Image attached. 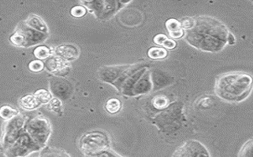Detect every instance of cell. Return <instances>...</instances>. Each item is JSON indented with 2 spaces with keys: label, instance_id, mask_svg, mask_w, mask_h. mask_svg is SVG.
<instances>
[{
  "label": "cell",
  "instance_id": "6da1fadb",
  "mask_svg": "<svg viewBox=\"0 0 253 157\" xmlns=\"http://www.w3.org/2000/svg\"><path fill=\"white\" fill-rule=\"evenodd\" d=\"M230 34L226 26L216 18L199 17L195 18L194 26L188 30L185 39L201 51L217 52L228 43Z\"/></svg>",
  "mask_w": 253,
  "mask_h": 157
},
{
  "label": "cell",
  "instance_id": "7a4b0ae2",
  "mask_svg": "<svg viewBox=\"0 0 253 157\" xmlns=\"http://www.w3.org/2000/svg\"><path fill=\"white\" fill-rule=\"evenodd\" d=\"M253 78L246 72H227L220 75L214 84V92L227 102H240L250 96Z\"/></svg>",
  "mask_w": 253,
  "mask_h": 157
},
{
  "label": "cell",
  "instance_id": "3957f363",
  "mask_svg": "<svg viewBox=\"0 0 253 157\" xmlns=\"http://www.w3.org/2000/svg\"><path fill=\"white\" fill-rule=\"evenodd\" d=\"M49 34L40 32L26 26L24 22L18 24L14 34L10 37V43L16 47L29 48L35 45L44 43Z\"/></svg>",
  "mask_w": 253,
  "mask_h": 157
},
{
  "label": "cell",
  "instance_id": "277c9868",
  "mask_svg": "<svg viewBox=\"0 0 253 157\" xmlns=\"http://www.w3.org/2000/svg\"><path fill=\"white\" fill-rule=\"evenodd\" d=\"M24 128L41 150L46 146L51 133V124L46 117L39 116L27 120Z\"/></svg>",
  "mask_w": 253,
  "mask_h": 157
},
{
  "label": "cell",
  "instance_id": "5b68a950",
  "mask_svg": "<svg viewBox=\"0 0 253 157\" xmlns=\"http://www.w3.org/2000/svg\"><path fill=\"white\" fill-rule=\"evenodd\" d=\"M109 138L101 131H92L80 139V150L84 156H92L110 149Z\"/></svg>",
  "mask_w": 253,
  "mask_h": 157
},
{
  "label": "cell",
  "instance_id": "8992f818",
  "mask_svg": "<svg viewBox=\"0 0 253 157\" xmlns=\"http://www.w3.org/2000/svg\"><path fill=\"white\" fill-rule=\"evenodd\" d=\"M27 120L23 115L18 114L17 117L4 123L2 133L0 139V150L2 153L6 151L12 144L15 142L20 133L24 129Z\"/></svg>",
  "mask_w": 253,
  "mask_h": 157
},
{
  "label": "cell",
  "instance_id": "52a82bcc",
  "mask_svg": "<svg viewBox=\"0 0 253 157\" xmlns=\"http://www.w3.org/2000/svg\"><path fill=\"white\" fill-rule=\"evenodd\" d=\"M39 150H41V148L37 146L24 128L15 142L4 152L3 154L6 157H25Z\"/></svg>",
  "mask_w": 253,
  "mask_h": 157
},
{
  "label": "cell",
  "instance_id": "ba28073f",
  "mask_svg": "<svg viewBox=\"0 0 253 157\" xmlns=\"http://www.w3.org/2000/svg\"><path fill=\"white\" fill-rule=\"evenodd\" d=\"M81 3L84 5V7L89 9L91 11L93 12L92 14L96 16L99 19L105 20L111 18L115 12L120 9V5L122 2H116V1H91V2H80Z\"/></svg>",
  "mask_w": 253,
  "mask_h": 157
},
{
  "label": "cell",
  "instance_id": "9c48e42d",
  "mask_svg": "<svg viewBox=\"0 0 253 157\" xmlns=\"http://www.w3.org/2000/svg\"><path fill=\"white\" fill-rule=\"evenodd\" d=\"M171 157H211L209 150L197 140H189L177 148Z\"/></svg>",
  "mask_w": 253,
  "mask_h": 157
},
{
  "label": "cell",
  "instance_id": "30bf717a",
  "mask_svg": "<svg viewBox=\"0 0 253 157\" xmlns=\"http://www.w3.org/2000/svg\"><path fill=\"white\" fill-rule=\"evenodd\" d=\"M49 87L51 90V94H54L55 97L61 101H64L70 98L73 94V86L70 82L59 76H52L50 78Z\"/></svg>",
  "mask_w": 253,
  "mask_h": 157
},
{
  "label": "cell",
  "instance_id": "8fae6325",
  "mask_svg": "<svg viewBox=\"0 0 253 157\" xmlns=\"http://www.w3.org/2000/svg\"><path fill=\"white\" fill-rule=\"evenodd\" d=\"M45 67L49 72H51L55 76L63 77L68 75L71 70L70 63L63 60L59 56L52 55L47 59L44 64Z\"/></svg>",
  "mask_w": 253,
  "mask_h": 157
},
{
  "label": "cell",
  "instance_id": "7c38bea8",
  "mask_svg": "<svg viewBox=\"0 0 253 157\" xmlns=\"http://www.w3.org/2000/svg\"><path fill=\"white\" fill-rule=\"evenodd\" d=\"M128 66V64L103 67L99 71V79L106 83L112 84L119 79Z\"/></svg>",
  "mask_w": 253,
  "mask_h": 157
},
{
  "label": "cell",
  "instance_id": "4fadbf2b",
  "mask_svg": "<svg viewBox=\"0 0 253 157\" xmlns=\"http://www.w3.org/2000/svg\"><path fill=\"white\" fill-rule=\"evenodd\" d=\"M55 55L63 60L70 63L76 60L80 56V50L74 44H62L55 50Z\"/></svg>",
  "mask_w": 253,
  "mask_h": 157
},
{
  "label": "cell",
  "instance_id": "5bb4252c",
  "mask_svg": "<svg viewBox=\"0 0 253 157\" xmlns=\"http://www.w3.org/2000/svg\"><path fill=\"white\" fill-rule=\"evenodd\" d=\"M152 83L150 80V74L149 71L147 70L135 84L134 88L132 89V96L148 93L152 90Z\"/></svg>",
  "mask_w": 253,
  "mask_h": 157
},
{
  "label": "cell",
  "instance_id": "9a60e30c",
  "mask_svg": "<svg viewBox=\"0 0 253 157\" xmlns=\"http://www.w3.org/2000/svg\"><path fill=\"white\" fill-rule=\"evenodd\" d=\"M26 26L31 28L36 31L44 33V34H49V28L47 24L45 23L41 17L35 15V14H30L28 17L26 21H24Z\"/></svg>",
  "mask_w": 253,
  "mask_h": 157
},
{
  "label": "cell",
  "instance_id": "2e32d148",
  "mask_svg": "<svg viewBox=\"0 0 253 157\" xmlns=\"http://www.w3.org/2000/svg\"><path fill=\"white\" fill-rule=\"evenodd\" d=\"M18 103H19L20 106L26 110H33V109L39 108L41 105V103L38 101L34 94H27L24 96L22 98L19 99Z\"/></svg>",
  "mask_w": 253,
  "mask_h": 157
},
{
  "label": "cell",
  "instance_id": "e0dca14e",
  "mask_svg": "<svg viewBox=\"0 0 253 157\" xmlns=\"http://www.w3.org/2000/svg\"><path fill=\"white\" fill-rule=\"evenodd\" d=\"M19 114L18 109H14L10 105H2L0 108V118L5 121H10Z\"/></svg>",
  "mask_w": 253,
  "mask_h": 157
},
{
  "label": "cell",
  "instance_id": "ac0fdd59",
  "mask_svg": "<svg viewBox=\"0 0 253 157\" xmlns=\"http://www.w3.org/2000/svg\"><path fill=\"white\" fill-rule=\"evenodd\" d=\"M41 157H70V156L64 150L46 147L41 151Z\"/></svg>",
  "mask_w": 253,
  "mask_h": 157
},
{
  "label": "cell",
  "instance_id": "d6986e66",
  "mask_svg": "<svg viewBox=\"0 0 253 157\" xmlns=\"http://www.w3.org/2000/svg\"><path fill=\"white\" fill-rule=\"evenodd\" d=\"M122 109V102L119 101V99L110 98L107 100L105 104V109L107 113L111 115L117 114L119 111Z\"/></svg>",
  "mask_w": 253,
  "mask_h": 157
},
{
  "label": "cell",
  "instance_id": "ffe728a7",
  "mask_svg": "<svg viewBox=\"0 0 253 157\" xmlns=\"http://www.w3.org/2000/svg\"><path fill=\"white\" fill-rule=\"evenodd\" d=\"M168 52L162 47H152L148 51V56L152 60H161L168 57Z\"/></svg>",
  "mask_w": 253,
  "mask_h": 157
},
{
  "label": "cell",
  "instance_id": "44dd1931",
  "mask_svg": "<svg viewBox=\"0 0 253 157\" xmlns=\"http://www.w3.org/2000/svg\"><path fill=\"white\" fill-rule=\"evenodd\" d=\"M33 55L38 60H45L52 56L53 51L46 46H39L34 50Z\"/></svg>",
  "mask_w": 253,
  "mask_h": 157
},
{
  "label": "cell",
  "instance_id": "7402d4cb",
  "mask_svg": "<svg viewBox=\"0 0 253 157\" xmlns=\"http://www.w3.org/2000/svg\"><path fill=\"white\" fill-rule=\"evenodd\" d=\"M34 96L37 97V100L42 104H47L52 99V94L51 92L47 90L40 89L34 93Z\"/></svg>",
  "mask_w": 253,
  "mask_h": 157
},
{
  "label": "cell",
  "instance_id": "603a6c76",
  "mask_svg": "<svg viewBox=\"0 0 253 157\" xmlns=\"http://www.w3.org/2000/svg\"><path fill=\"white\" fill-rule=\"evenodd\" d=\"M253 139L251 138L241 148L238 153V157H253Z\"/></svg>",
  "mask_w": 253,
  "mask_h": 157
},
{
  "label": "cell",
  "instance_id": "cb8c5ba5",
  "mask_svg": "<svg viewBox=\"0 0 253 157\" xmlns=\"http://www.w3.org/2000/svg\"><path fill=\"white\" fill-rule=\"evenodd\" d=\"M47 109L55 113H63V103L57 97H54L47 103Z\"/></svg>",
  "mask_w": 253,
  "mask_h": 157
},
{
  "label": "cell",
  "instance_id": "d4e9b609",
  "mask_svg": "<svg viewBox=\"0 0 253 157\" xmlns=\"http://www.w3.org/2000/svg\"><path fill=\"white\" fill-rule=\"evenodd\" d=\"M168 103H169V100H168L165 96H157L155 97L152 101V105L156 108V109H164L168 107Z\"/></svg>",
  "mask_w": 253,
  "mask_h": 157
},
{
  "label": "cell",
  "instance_id": "484cf974",
  "mask_svg": "<svg viewBox=\"0 0 253 157\" xmlns=\"http://www.w3.org/2000/svg\"><path fill=\"white\" fill-rule=\"evenodd\" d=\"M165 26L166 28H167V30H168V33L182 30L180 22H178L177 20L174 19V18L168 20V21L166 22Z\"/></svg>",
  "mask_w": 253,
  "mask_h": 157
},
{
  "label": "cell",
  "instance_id": "4316f807",
  "mask_svg": "<svg viewBox=\"0 0 253 157\" xmlns=\"http://www.w3.org/2000/svg\"><path fill=\"white\" fill-rule=\"evenodd\" d=\"M88 13V10L84 7V6L82 5H78V6H74V7L70 10V14L74 17V18H81L84 17L86 14Z\"/></svg>",
  "mask_w": 253,
  "mask_h": 157
},
{
  "label": "cell",
  "instance_id": "83f0119b",
  "mask_svg": "<svg viewBox=\"0 0 253 157\" xmlns=\"http://www.w3.org/2000/svg\"><path fill=\"white\" fill-rule=\"evenodd\" d=\"M44 63L41 60H33L29 64V69L33 72H40L43 70Z\"/></svg>",
  "mask_w": 253,
  "mask_h": 157
},
{
  "label": "cell",
  "instance_id": "f1b7e54d",
  "mask_svg": "<svg viewBox=\"0 0 253 157\" xmlns=\"http://www.w3.org/2000/svg\"><path fill=\"white\" fill-rule=\"evenodd\" d=\"M181 29L185 30H189L194 26L195 25V18H182L181 22Z\"/></svg>",
  "mask_w": 253,
  "mask_h": 157
},
{
  "label": "cell",
  "instance_id": "f546056e",
  "mask_svg": "<svg viewBox=\"0 0 253 157\" xmlns=\"http://www.w3.org/2000/svg\"><path fill=\"white\" fill-rule=\"evenodd\" d=\"M85 157H122L119 154H116L113 150H106V151L101 152L99 154H95L92 156H84Z\"/></svg>",
  "mask_w": 253,
  "mask_h": 157
},
{
  "label": "cell",
  "instance_id": "4dcf8cb0",
  "mask_svg": "<svg viewBox=\"0 0 253 157\" xmlns=\"http://www.w3.org/2000/svg\"><path fill=\"white\" fill-rule=\"evenodd\" d=\"M213 100L211 97H202L199 100L198 106L201 109H208L212 105Z\"/></svg>",
  "mask_w": 253,
  "mask_h": 157
},
{
  "label": "cell",
  "instance_id": "1f68e13d",
  "mask_svg": "<svg viewBox=\"0 0 253 157\" xmlns=\"http://www.w3.org/2000/svg\"><path fill=\"white\" fill-rule=\"evenodd\" d=\"M163 47H164V49H166V50H173V49L177 47V43H176L175 41L173 40V39H168H168H166L164 44H163Z\"/></svg>",
  "mask_w": 253,
  "mask_h": 157
},
{
  "label": "cell",
  "instance_id": "d6a6232c",
  "mask_svg": "<svg viewBox=\"0 0 253 157\" xmlns=\"http://www.w3.org/2000/svg\"><path fill=\"white\" fill-rule=\"evenodd\" d=\"M167 39H168V36L164 35V34H158V35H156V36L154 37L153 42H154L156 45H158V46H163V44H164V42H165Z\"/></svg>",
  "mask_w": 253,
  "mask_h": 157
},
{
  "label": "cell",
  "instance_id": "836d02e7",
  "mask_svg": "<svg viewBox=\"0 0 253 157\" xmlns=\"http://www.w3.org/2000/svg\"><path fill=\"white\" fill-rule=\"evenodd\" d=\"M169 35L173 39H181L185 36V31L183 30H180L178 31H172V32H169Z\"/></svg>",
  "mask_w": 253,
  "mask_h": 157
}]
</instances>
